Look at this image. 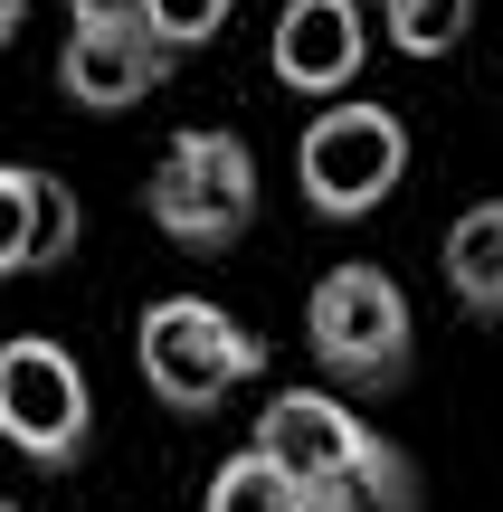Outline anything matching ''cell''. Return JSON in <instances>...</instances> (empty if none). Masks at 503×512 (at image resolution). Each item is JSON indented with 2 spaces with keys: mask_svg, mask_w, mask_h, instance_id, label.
<instances>
[{
  "mask_svg": "<svg viewBox=\"0 0 503 512\" xmlns=\"http://www.w3.org/2000/svg\"><path fill=\"white\" fill-rule=\"evenodd\" d=\"M133 10H143V29L162 38L171 57H190V48H209V38L228 29V10H238V0H133Z\"/></svg>",
  "mask_w": 503,
  "mask_h": 512,
  "instance_id": "4fadbf2b",
  "label": "cell"
},
{
  "mask_svg": "<svg viewBox=\"0 0 503 512\" xmlns=\"http://www.w3.org/2000/svg\"><path fill=\"white\" fill-rule=\"evenodd\" d=\"M143 219L162 228L171 247H190V256L238 247L247 228H257V152H247L228 124L171 133L162 162H152V181H143Z\"/></svg>",
  "mask_w": 503,
  "mask_h": 512,
  "instance_id": "277c9868",
  "label": "cell"
},
{
  "mask_svg": "<svg viewBox=\"0 0 503 512\" xmlns=\"http://www.w3.org/2000/svg\"><path fill=\"white\" fill-rule=\"evenodd\" d=\"M133 370H143V389L171 418H209V408H228L266 370V342L228 304H209V294H162L133 323Z\"/></svg>",
  "mask_w": 503,
  "mask_h": 512,
  "instance_id": "3957f363",
  "label": "cell"
},
{
  "mask_svg": "<svg viewBox=\"0 0 503 512\" xmlns=\"http://www.w3.org/2000/svg\"><path fill=\"white\" fill-rule=\"evenodd\" d=\"M0 512H19V503H0Z\"/></svg>",
  "mask_w": 503,
  "mask_h": 512,
  "instance_id": "9a60e30c",
  "label": "cell"
},
{
  "mask_svg": "<svg viewBox=\"0 0 503 512\" xmlns=\"http://www.w3.org/2000/svg\"><path fill=\"white\" fill-rule=\"evenodd\" d=\"M247 446L295 484L304 512H418V465L333 389H276Z\"/></svg>",
  "mask_w": 503,
  "mask_h": 512,
  "instance_id": "6da1fadb",
  "label": "cell"
},
{
  "mask_svg": "<svg viewBox=\"0 0 503 512\" xmlns=\"http://www.w3.org/2000/svg\"><path fill=\"white\" fill-rule=\"evenodd\" d=\"M76 228H86V209H76V190L57 181V171L38 162H0V275H48L76 256Z\"/></svg>",
  "mask_w": 503,
  "mask_h": 512,
  "instance_id": "9c48e42d",
  "label": "cell"
},
{
  "mask_svg": "<svg viewBox=\"0 0 503 512\" xmlns=\"http://www.w3.org/2000/svg\"><path fill=\"white\" fill-rule=\"evenodd\" d=\"M437 266H447V294L475 313V323H503V200H466L437 238Z\"/></svg>",
  "mask_w": 503,
  "mask_h": 512,
  "instance_id": "30bf717a",
  "label": "cell"
},
{
  "mask_svg": "<svg viewBox=\"0 0 503 512\" xmlns=\"http://www.w3.org/2000/svg\"><path fill=\"white\" fill-rule=\"evenodd\" d=\"M171 76V48L143 29L133 0H67V38H57V95L86 114H133Z\"/></svg>",
  "mask_w": 503,
  "mask_h": 512,
  "instance_id": "52a82bcc",
  "label": "cell"
},
{
  "mask_svg": "<svg viewBox=\"0 0 503 512\" xmlns=\"http://www.w3.org/2000/svg\"><path fill=\"white\" fill-rule=\"evenodd\" d=\"M304 351L333 389L352 399H380V389L409 380L418 361V313H409V285L390 266H333L314 294H304Z\"/></svg>",
  "mask_w": 503,
  "mask_h": 512,
  "instance_id": "7a4b0ae2",
  "label": "cell"
},
{
  "mask_svg": "<svg viewBox=\"0 0 503 512\" xmlns=\"http://www.w3.org/2000/svg\"><path fill=\"white\" fill-rule=\"evenodd\" d=\"M200 512H304V503H295V484H285L257 446H238V456L209 475V503Z\"/></svg>",
  "mask_w": 503,
  "mask_h": 512,
  "instance_id": "7c38bea8",
  "label": "cell"
},
{
  "mask_svg": "<svg viewBox=\"0 0 503 512\" xmlns=\"http://www.w3.org/2000/svg\"><path fill=\"white\" fill-rule=\"evenodd\" d=\"M371 67V10L361 0H285L276 10V86L285 95H342Z\"/></svg>",
  "mask_w": 503,
  "mask_h": 512,
  "instance_id": "ba28073f",
  "label": "cell"
},
{
  "mask_svg": "<svg viewBox=\"0 0 503 512\" xmlns=\"http://www.w3.org/2000/svg\"><path fill=\"white\" fill-rule=\"evenodd\" d=\"M371 29L399 57H456V38L475 29V0H371Z\"/></svg>",
  "mask_w": 503,
  "mask_h": 512,
  "instance_id": "8fae6325",
  "label": "cell"
},
{
  "mask_svg": "<svg viewBox=\"0 0 503 512\" xmlns=\"http://www.w3.org/2000/svg\"><path fill=\"white\" fill-rule=\"evenodd\" d=\"M19 19H29V0H0V48L19 38Z\"/></svg>",
  "mask_w": 503,
  "mask_h": 512,
  "instance_id": "5bb4252c",
  "label": "cell"
},
{
  "mask_svg": "<svg viewBox=\"0 0 503 512\" xmlns=\"http://www.w3.org/2000/svg\"><path fill=\"white\" fill-rule=\"evenodd\" d=\"M0 446L38 475H76L95 446V399L67 342L48 332H10L0 342Z\"/></svg>",
  "mask_w": 503,
  "mask_h": 512,
  "instance_id": "8992f818",
  "label": "cell"
},
{
  "mask_svg": "<svg viewBox=\"0 0 503 512\" xmlns=\"http://www.w3.org/2000/svg\"><path fill=\"white\" fill-rule=\"evenodd\" d=\"M399 181H409V124L371 95L323 105L295 133V190L314 219H371V209L399 200Z\"/></svg>",
  "mask_w": 503,
  "mask_h": 512,
  "instance_id": "5b68a950",
  "label": "cell"
}]
</instances>
